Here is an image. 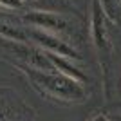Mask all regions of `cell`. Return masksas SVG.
Returning <instances> with one entry per match:
<instances>
[{
    "label": "cell",
    "mask_w": 121,
    "mask_h": 121,
    "mask_svg": "<svg viewBox=\"0 0 121 121\" xmlns=\"http://www.w3.org/2000/svg\"><path fill=\"white\" fill-rule=\"evenodd\" d=\"M101 2V7L105 11L107 18L110 22H116V15H117V9H119V0H99Z\"/></svg>",
    "instance_id": "cell-7"
},
{
    "label": "cell",
    "mask_w": 121,
    "mask_h": 121,
    "mask_svg": "<svg viewBox=\"0 0 121 121\" xmlns=\"http://www.w3.org/2000/svg\"><path fill=\"white\" fill-rule=\"evenodd\" d=\"M47 56H49V60L52 61V65H54V69L58 72L69 76V78L80 81V83H85L87 81V76L81 72L80 67H76L74 60L65 58V56H60V54H54V52H49V51H47Z\"/></svg>",
    "instance_id": "cell-5"
},
{
    "label": "cell",
    "mask_w": 121,
    "mask_h": 121,
    "mask_svg": "<svg viewBox=\"0 0 121 121\" xmlns=\"http://www.w3.org/2000/svg\"><path fill=\"white\" fill-rule=\"evenodd\" d=\"M0 5L5 9H20L24 5V0H0Z\"/></svg>",
    "instance_id": "cell-8"
},
{
    "label": "cell",
    "mask_w": 121,
    "mask_h": 121,
    "mask_svg": "<svg viewBox=\"0 0 121 121\" xmlns=\"http://www.w3.org/2000/svg\"><path fill=\"white\" fill-rule=\"evenodd\" d=\"M0 36H4V38H11V40H18V42H29L24 29H18V27L7 25V24H4V22H0Z\"/></svg>",
    "instance_id": "cell-6"
},
{
    "label": "cell",
    "mask_w": 121,
    "mask_h": 121,
    "mask_svg": "<svg viewBox=\"0 0 121 121\" xmlns=\"http://www.w3.org/2000/svg\"><path fill=\"white\" fill-rule=\"evenodd\" d=\"M108 119H110V121H121V114H110Z\"/></svg>",
    "instance_id": "cell-10"
},
{
    "label": "cell",
    "mask_w": 121,
    "mask_h": 121,
    "mask_svg": "<svg viewBox=\"0 0 121 121\" xmlns=\"http://www.w3.org/2000/svg\"><path fill=\"white\" fill-rule=\"evenodd\" d=\"M107 18L105 11L101 7L99 0H92L91 7V38L96 47L98 54L107 56L110 52V38H108V27H107Z\"/></svg>",
    "instance_id": "cell-3"
},
{
    "label": "cell",
    "mask_w": 121,
    "mask_h": 121,
    "mask_svg": "<svg viewBox=\"0 0 121 121\" xmlns=\"http://www.w3.org/2000/svg\"><path fill=\"white\" fill-rule=\"evenodd\" d=\"M0 121H7V119H5V117H0Z\"/></svg>",
    "instance_id": "cell-11"
},
{
    "label": "cell",
    "mask_w": 121,
    "mask_h": 121,
    "mask_svg": "<svg viewBox=\"0 0 121 121\" xmlns=\"http://www.w3.org/2000/svg\"><path fill=\"white\" fill-rule=\"evenodd\" d=\"M22 22L27 24L29 27L36 29H43L49 33H63L67 29V20L58 13H51V11H27L22 16Z\"/></svg>",
    "instance_id": "cell-4"
},
{
    "label": "cell",
    "mask_w": 121,
    "mask_h": 121,
    "mask_svg": "<svg viewBox=\"0 0 121 121\" xmlns=\"http://www.w3.org/2000/svg\"><path fill=\"white\" fill-rule=\"evenodd\" d=\"M91 121H110V119H108V116H105V114H96Z\"/></svg>",
    "instance_id": "cell-9"
},
{
    "label": "cell",
    "mask_w": 121,
    "mask_h": 121,
    "mask_svg": "<svg viewBox=\"0 0 121 121\" xmlns=\"http://www.w3.org/2000/svg\"><path fill=\"white\" fill-rule=\"evenodd\" d=\"M20 67L29 76V80L35 83L36 89H40L42 92H45L51 98H56L61 101H83L87 98L83 83L72 80L58 71H38L29 65H20Z\"/></svg>",
    "instance_id": "cell-1"
},
{
    "label": "cell",
    "mask_w": 121,
    "mask_h": 121,
    "mask_svg": "<svg viewBox=\"0 0 121 121\" xmlns=\"http://www.w3.org/2000/svg\"><path fill=\"white\" fill-rule=\"evenodd\" d=\"M25 35H27V40L33 42L35 45L42 47L43 51H49V52H54V54L71 58V60H74V61L80 60L78 51L72 45H69L63 38H60L56 33H49V31H43V29L29 27V29H25Z\"/></svg>",
    "instance_id": "cell-2"
}]
</instances>
